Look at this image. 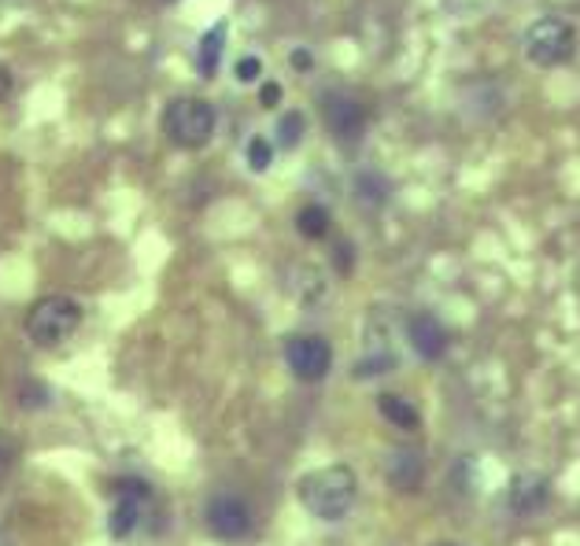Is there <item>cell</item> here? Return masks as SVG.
Here are the masks:
<instances>
[{
  "mask_svg": "<svg viewBox=\"0 0 580 546\" xmlns=\"http://www.w3.org/2000/svg\"><path fill=\"white\" fill-rule=\"evenodd\" d=\"M245 159H248V167L256 174H267L270 163H274V144H270L263 133H256L248 141V149H245Z\"/></svg>",
  "mask_w": 580,
  "mask_h": 546,
  "instance_id": "obj_17",
  "label": "cell"
},
{
  "mask_svg": "<svg viewBox=\"0 0 580 546\" xmlns=\"http://www.w3.org/2000/svg\"><path fill=\"white\" fill-rule=\"evenodd\" d=\"M551 502V484L540 473H518L507 487V506L518 517H536L544 513V506Z\"/></svg>",
  "mask_w": 580,
  "mask_h": 546,
  "instance_id": "obj_11",
  "label": "cell"
},
{
  "mask_svg": "<svg viewBox=\"0 0 580 546\" xmlns=\"http://www.w3.org/2000/svg\"><path fill=\"white\" fill-rule=\"evenodd\" d=\"M407 344L414 347V355L425 358V363H437V358L448 355L451 336L437 314H429V310H414V314L407 318Z\"/></svg>",
  "mask_w": 580,
  "mask_h": 546,
  "instance_id": "obj_9",
  "label": "cell"
},
{
  "mask_svg": "<svg viewBox=\"0 0 580 546\" xmlns=\"http://www.w3.org/2000/svg\"><path fill=\"white\" fill-rule=\"evenodd\" d=\"M384 480H389L392 491H403V495H414L425 480V462H422V451L418 447H395L384 458Z\"/></svg>",
  "mask_w": 580,
  "mask_h": 546,
  "instance_id": "obj_10",
  "label": "cell"
},
{
  "mask_svg": "<svg viewBox=\"0 0 580 546\" xmlns=\"http://www.w3.org/2000/svg\"><path fill=\"white\" fill-rule=\"evenodd\" d=\"M304 133H307V119L299 111H285L282 119H277L274 136H277V144H282V149H296V144L304 141Z\"/></svg>",
  "mask_w": 580,
  "mask_h": 546,
  "instance_id": "obj_16",
  "label": "cell"
},
{
  "mask_svg": "<svg viewBox=\"0 0 580 546\" xmlns=\"http://www.w3.org/2000/svg\"><path fill=\"white\" fill-rule=\"evenodd\" d=\"M377 410H381L384 422L395 425V428H400V432H411V428H418V425H422L418 410H414L403 395L381 392V395H377Z\"/></svg>",
  "mask_w": 580,
  "mask_h": 546,
  "instance_id": "obj_13",
  "label": "cell"
},
{
  "mask_svg": "<svg viewBox=\"0 0 580 546\" xmlns=\"http://www.w3.org/2000/svg\"><path fill=\"white\" fill-rule=\"evenodd\" d=\"M12 90H15V78H12V71H8L4 63H0V104L12 96Z\"/></svg>",
  "mask_w": 580,
  "mask_h": 546,
  "instance_id": "obj_23",
  "label": "cell"
},
{
  "mask_svg": "<svg viewBox=\"0 0 580 546\" xmlns=\"http://www.w3.org/2000/svg\"><path fill=\"white\" fill-rule=\"evenodd\" d=\"M296 499L307 513L318 521L333 524L352 513L355 499H359V476L352 465H325V470H311L296 480Z\"/></svg>",
  "mask_w": 580,
  "mask_h": 546,
  "instance_id": "obj_1",
  "label": "cell"
},
{
  "mask_svg": "<svg viewBox=\"0 0 580 546\" xmlns=\"http://www.w3.org/2000/svg\"><path fill=\"white\" fill-rule=\"evenodd\" d=\"M333 226V214L322 207V203H304L296 214V229H299V237H307V240H322L325 233H330Z\"/></svg>",
  "mask_w": 580,
  "mask_h": 546,
  "instance_id": "obj_15",
  "label": "cell"
},
{
  "mask_svg": "<svg viewBox=\"0 0 580 546\" xmlns=\"http://www.w3.org/2000/svg\"><path fill=\"white\" fill-rule=\"evenodd\" d=\"M226 34H229V26L215 23L204 37H200V45H197V74L200 78H215L218 74L222 52H226Z\"/></svg>",
  "mask_w": 580,
  "mask_h": 546,
  "instance_id": "obj_12",
  "label": "cell"
},
{
  "mask_svg": "<svg viewBox=\"0 0 580 546\" xmlns=\"http://www.w3.org/2000/svg\"><path fill=\"white\" fill-rule=\"evenodd\" d=\"M12 465H15V443H8L4 436H0V476L12 470Z\"/></svg>",
  "mask_w": 580,
  "mask_h": 546,
  "instance_id": "obj_22",
  "label": "cell"
},
{
  "mask_svg": "<svg viewBox=\"0 0 580 546\" xmlns=\"http://www.w3.org/2000/svg\"><path fill=\"white\" fill-rule=\"evenodd\" d=\"M440 546H459V543H440Z\"/></svg>",
  "mask_w": 580,
  "mask_h": 546,
  "instance_id": "obj_25",
  "label": "cell"
},
{
  "mask_svg": "<svg viewBox=\"0 0 580 546\" xmlns=\"http://www.w3.org/2000/svg\"><path fill=\"white\" fill-rule=\"evenodd\" d=\"M204 524L208 532L222 543H240L248 539L251 529H256V517H251V506L234 491H218L211 495L204 506Z\"/></svg>",
  "mask_w": 580,
  "mask_h": 546,
  "instance_id": "obj_5",
  "label": "cell"
},
{
  "mask_svg": "<svg viewBox=\"0 0 580 546\" xmlns=\"http://www.w3.org/2000/svg\"><path fill=\"white\" fill-rule=\"evenodd\" d=\"M573 52H577V31H573V23L569 19H558V15H544V19H536L533 26H529V34H525V56H529V63H536V67H563L573 60Z\"/></svg>",
  "mask_w": 580,
  "mask_h": 546,
  "instance_id": "obj_4",
  "label": "cell"
},
{
  "mask_svg": "<svg viewBox=\"0 0 580 546\" xmlns=\"http://www.w3.org/2000/svg\"><path fill=\"white\" fill-rule=\"evenodd\" d=\"M288 63H293V71H311V67H315L311 48H293V56H288Z\"/></svg>",
  "mask_w": 580,
  "mask_h": 546,
  "instance_id": "obj_21",
  "label": "cell"
},
{
  "mask_svg": "<svg viewBox=\"0 0 580 546\" xmlns=\"http://www.w3.org/2000/svg\"><path fill=\"white\" fill-rule=\"evenodd\" d=\"M82 325V307L71 296H45L26 310V336L37 347H56Z\"/></svg>",
  "mask_w": 580,
  "mask_h": 546,
  "instance_id": "obj_3",
  "label": "cell"
},
{
  "mask_svg": "<svg viewBox=\"0 0 580 546\" xmlns=\"http://www.w3.org/2000/svg\"><path fill=\"white\" fill-rule=\"evenodd\" d=\"M234 74H237V82H245V85L259 82V78H263V60H259V56H240Z\"/></svg>",
  "mask_w": 580,
  "mask_h": 546,
  "instance_id": "obj_19",
  "label": "cell"
},
{
  "mask_svg": "<svg viewBox=\"0 0 580 546\" xmlns=\"http://www.w3.org/2000/svg\"><path fill=\"white\" fill-rule=\"evenodd\" d=\"M355 197L363 203H370V207H381V203H389L392 197V181L384 178L381 170H363V174H355Z\"/></svg>",
  "mask_w": 580,
  "mask_h": 546,
  "instance_id": "obj_14",
  "label": "cell"
},
{
  "mask_svg": "<svg viewBox=\"0 0 580 546\" xmlns=\"http://www.w3.org/2000/svg\"><path fill=\"white\" fill-rule=\"evenodd\" d=\"M336 270L341 273L352 270V244H336Z\"/></svg>",
  "mask_w": 580,
  "mask_h": 546,
  "instance_id": "obj_24",
  "label": "cell"
},
{
  "mask_svg": "<svg viewBox=\"0 0 580 546\" xmlns=\"http://www.w3.org/2000/svg\"><path fill=\"white\" fill-rule=\"evenodd\" d=\"M115 495H119V506L111 510V539H126V535H133L138 529L141 513H144V502L152 499V487L144 480H133V476H126V480L115 484Z\"/></svg>",
  "mask_w": 580,
  "mask_h": 546,
  "instance_id": "obj_8",
  "label": "cell"
},
{
  "mask_svg": "<svg viewBox=\"0 0 580 546\" xmlns=\"http://www.w3.org/2000/svg\"><path fill=\"white\" fill-rule=\"evenodd\" d=\"M318 107H322V122L341 144H355L366 133V107L355 100L352 93L344 90H330L318 96Z\"/></svg>",
  "mask_w": 580,
  "mask_h": 546,
  "instance_id": "obj_7",
  "label": "cell"
},
{
  "mask_svg": "<svg viewBox=\"0 0 580 546\" xmlns=\"http://www.w3.org/2000/svg\"><path fill=\"white\" fill-rule=\"evenodd\" d=\"M282 85H277V82H263V90H259V104H263V107H277V104H282Z\"/></svg>",
  "mask_w": 580,
  "mask_h": 546,
  "instance_id": "obj_20",
  "label": "cell"
},
{
  "mask_svg": "<svg viewBox=\"0 0 580 546\" xmlns=\"http://www.w3.org/2000/svg\"><path fill=\"white\" fill-rule=\"evenodd\" d=\"M285 363L293 369L296 380L304 384H318L333 369V347L325 336L318 333H296L285 340Z\"/></svg>",
  "mask_w": 580,
  "mask_h": 546,
  "instance_id": "obj_6",
  "label": "cell"
},
{
  "mask_svg": "<svg viewBox=\"0 0 580 546\" xmlns=\"http://www.w3.org/2000/svg\"><path fill=\"white\" fill-rule=\"evenodd\" d=\"M163 4H174V0H163Z\"/></svg>",
  "mask_w": 580,
  "mask_h": 546,
  "instance_id": "obj_26",
  "label": "cell"
},
{
  "mask_svg": "<svg viewBox=\"0 0 580 546\" xmlns=\"http://www.w3.org/2000/svg\"><path fill=\"white\" fill-rule=\"evenodd\" d=\"M215 126H218L215 107L200 100V96H178L163 111V133L178 149H204L211 136H215Z\"/></svg>",
  "mask_w": 580,
  "mask_h": 546,
  "instance_id": "obj_2",
  "label": "cell"
},
{
  "mask_svg": "<svg viewBox=\"0 0 580 546\" xmlns=\"http://www.w3.org/2000/svg\"><path fill=\"white\" fill-rule=\"evenodd\" d=\"M296 273L304 277V285H293V292L299 296V304H315V299H322V292H325L322 273H318L315 266H299Z\"/></svg>",
  "mask_w": 580,
  "mask_h": 546,
  "instance_id": "obj_18",
  "label": "cell"
}]
</instances>
